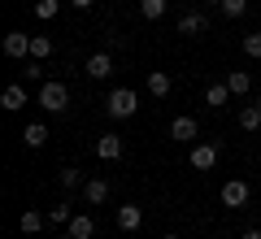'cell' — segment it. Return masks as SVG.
<instances>
[{
    "label": "cell",
    "mask_w": 261,
    "mask_h": 239,
    "mask_svg": "<svg viewBox=\"0 0 261 239\" xmlns=\"http://www.w3.org/2000/svg\"><path fill=\"white\" fill-rule=\"evenodd\" d=\"M135 109H140V96H135V87H113L109 100H105V113H109L113 122L135 118Z\"/></svg>",
    "instance_id": "6da1fadb"
},
{
    "label": "cell",
    "mask_w": 261,
    "mask_h": 239,
    "mask_svg": "<svg viewBox=\"0 0 261 239\" xmlns=\"http://www.w3.org/2000/svg\"><path fill=\"white\" fill-rule=\"evenodd\" d=\"M39 109L65 113V109H70V87L57 83V78H44V83H39Z\"/></svg>",
    "instance_id": "7a4b0ae2"
},
{
    "label": "cell",
    "mask_w": 261,
    "mask_h": 239,
    "mask_svg": "<svg viewBox=\"0 0 261 239\" xmlns=\"http://www.w3.org/2000/svg\"><path fill=\"white\" fill-rule=\"evenodd\" d=\"M187 161H192V170H214L218 166V144H192V152H187Z\"/></svg>",
    "instance_id": "3957f363"
},
{
    "label": "cell",
    "mask_w": 261,
    "mask_h": 239,
    "mask_svg": "<svg viewBox=\"0 0 261 239\" xmlns=\"http://www.w3.org/2000/svg\"><path fill=\"white\" fill-rule=\"evenodd\" d=\"M83 74L92 78V83H105V78L113 74V57L109 52H92V57H87V65H83Z\"/></svg>",
    "instance_id": "277c9868"
},
{
    "label": "cell",
    "mask_w": 261,
    "mask_h": 239,
    "mask_svg": "<svg viewBox=\"0 0 261 239\" xmlns=\"http://www.w3.org/2000/svg\"><path fill=\"white\" fill-rule=\"evenodd\" d=\"M5 57H13V61H27L31 57V35L27 31H9L5 35Z\"/></svg>",
    "instance_id": "5b68a950"
},
{
    "label": "cell",
    "mask_w": 261,
    "mask_h": 239,
    "mask_svg": "<svg viewBox=\"0 0 261 239\" xmlns=\"http://www.w3.org/2000/svg\"><path fill=\"white\" fill-rule=\"evenodd\" d=\"M170 139H178V144H200V126H196V118H174V122H170Z\"/></svg>",
    "instance_id": "8992f818"
},
{
    "label": "cell",
    "mask_w": 261,
    "mask_h": 239,
    "mask_svg": "<svg viewBox=\"0 0 261 239\" xmlns=\"http://www.w3.org/2000/svg\"><path fill=\"white\" fill-rule=\"evenodd\" d=\"M222 204L226 209H244V204H248V183H244V178L222 183Z\"/></svg>",
    "instance_id": "52a82bcc"
},
{
    "label": "cell",
    "mask_w": 261,
    "mask_h": 239,
    "mask_svg": "<svg viewBox=\"0 0 261 239\" xmlns=\"http://www.w3.org/2000/svg\"><path fill=\"white\" fill-rule=\"evenodd\" d=\"M209 31V18H205V9H192V13H183V18H178V35H205Z\"/></svg>",
    "instance_id": "ba28073f"
},
{
    "label": "cell",
    "mask_w": 261,
    "mask_h": 239,
    "mask_svg": "<svg viewBox=\"0 0 261 239\" xmlns=\"http://www.w3.org/2000/svg\"><path fill=\"white\" fill-rule=\"evenodd\" d=\"M0 109H5V113L27 109V87H22V83H9L5 92H0Z\"/></svg>",
    "instance_id": "9c48e42d"
},
{
    "label": "cell",
    "mask_w": 261,
    "mask_h": 239,
    "mask_svg": "<svg viewBox=\"0 0 261 239\" xmlns=\"http://www.w3.org/2000/svg\"><path fill=\"white\" fill-rule=\"evenodd\" d=\"M222 83L231 87V96H235V100H244V96L252 92V74H248V70H231V74L222 78Z\"/></svg>",
    "instance_id": "30bf717a"
},
{
    "label": "cell",
    "mask_w": 261,
    "mask_h": 239,
    "mask_svg": "<svg viewBox=\"0 0 261 239\" xmlns=\"http://www.w3.org/2000/svg\"><path fill=\"white\" fill-rule=\"evenodd\" d=\"M96 156H100V161H118V156H122V135H113V130L100 135V139H96Z\"/></svg>",
    "instance_id": "8fae6325"
},
{
    "label": "cell",
    "mask_w": 261,
    "mask_h": 239,
    "mask_svg": "<svg viewBox=\"0 0 261 239\" xmlns=\"http://www.w3.org/2000/svg\"><path fill=\"white\" fill-rule=\"evenodd\" d=\"M170 87H174V78H170L166 70H148V96H157V100H166Z\"/></svg>",
    "instance_id": "7c38bea8"
},
{
    "label": "cell",
    "mask_w": 261,
    "mask_h": 239,
    "mask_svg": "<svg viewBox=\"0 0 261 239\" xmlns=\"http://www.w3.org/2000/svg\"><path fill=\"white\" fill-rule=\"evenodd\" d=\"M44 226H48V213H39V209H27V213L18 218V230H22V235H39Z\"/></svg>",
    "instance_id": "4fadbf2b"
},
{
    "label": "cell",
    "mask_w": 261,
    "mask_h": 239,
    "mask_svg": "<svg viewBox=\"0 0 261 239\" xmlns=\"http://www.w3.org/2000/svg\"><path fill=\"white\" fill-rule=\"evenodd\" d=\"M65 230H70L74 239H96V218L92 213H74V222H70Z\"/></svg>",
    "instance_id": "5bb4252c"
},
{
    "label": "cell",
    "mask_w": 261,
    "mask_h": 239,
    "mask_svg": "<svg viewBox=\"0 0 261 239\" xmlns=\"http://www.w3.org/2000/svg\"><path fill=\"white\" fill-rule=\"evenodd\" d=\"M231 100H235V96H231V87H226V83H214V87H205V104H209V109H226Z\"/></svg>",
    "instance_id": "9a60e30c"
},
{
    "label": "cell",
    "mask_w": 261,
    "mask_h": 239,
    "mask_svg": "<svg viewBox=\"0 0 261 239\" xmlns=\"http://www.w3.org/2000/svg\"><path fill=\"white\" fill-rule=\"evenodd\" d=\"M83 200L87 204H105L109 200V183H105V178H87L83 183Z\"/></svg>",
    "instance_id": "2e32d148"
},
{
    "label": "cell",
    "mask_w": 261,
    "mask_h": 239,
    "mask_svg": "<svg viewBox=\"0 0 261 239\" xmlns=\"http://www.w3.org/2000/svg\"><path fill=\"white\" fill-rule=\"evenodd\" d=\"M22 144H27V148H44V144H48V126H44V122H27Z\"/></svg>",
    "instance_id": "e0dca14e"
},
{
    "label": "cell",
    "mask_w": 261,
    "mask_h": 239,
    "mask_svg": "<svg viewBox=\"0 0 261 239\" xmlns=\"http://www.w3.org/2000/svg\"><path fill=\"white\" fill-rule=\"evenodd\" d=\"M70 222H74V204L70 200H61V204L48 209V226H70Z\"/></svg>",
    "instance_id": "ac0fdd59"
},
{
    "label": "cell",
    "mask_w": 261,
    "mask_h": 239,
    "mask_svg": "<svg viewBox=\"0 0 261 239\" xmlns=\"http://www.w3.org/2000/svg\"><path fill=\"white\" fill-rule=\"evenodd\" d=\"M140 222H144L140 204H122V209H118V226L122 230H140Z\"/></svg>",
    "instance_id": "d6986e66"
},
{
    "label": "cell",
    "mask_w": 261,
    "mask_h": 239,
    "mask_svg": "<svg viewBox=\"0 0 261 239\" xmlns=\"http://www.w3.org/2000/svg\"><path fill=\"white\" fill-rule=\"evenodd\" d=\"M240 126H244V130H257V126H261V104H257V100L240 109Z\"/></svg>",
    "instance_id": "ffe728a7"
},
{
    "label": "cell",
    "mask_w": 261,
    "mask_h": 239,
    "mask_svg": "<svg viewBox=\"0 0 261 239\" xmlns=\"http://www.w3.org/2000/svg\"><path fill=\"white\" fill-rule=\"evenodd\" d=\"M166 5H170V0H140V13L148 22H161V18H166Z\"/></svg>",
    "instance_id": "44dd1931"
},
{
    "label": "cell",
    "mask_w": 261,
    "mask_h": 239,
    "mask_svg": "<svg viewBox=\"0 0 261 239\" xmlns=\"http://www.w3.org/2000/svg\"><path fill=\"white\" fill-rule=\"evenodd\" d=\"M61 13V0H35V18L39 22H53Z\"/></svg>",
    "instance_id": "7402d4cb"
},
{
    "label": "cell",
    "mask_w": 261,
    "mask_h": 239,
    "mask_svg": "<svg viewBox=\"0 0 261 239\" xmlns=\"http://www.w3.org/2000/svg\"><path fill=\"white\" fill-rule=\"evenodd\" d=\"M48 52H53V39L48 35H31V61H44Z\"/></svg>",
    "instance_id": "603a6c76"
},
{
    "label": "cell",
    "mask_w": 261,
    "mask_h": 239,
    "mask_svg": "<svg viewBox=\"0 0 261 239\" xmlns=\"http://www.w3.org/2000/svg\"><path fill=\"white\" fill-rule=\"evenodd\" d=\"M87 183V178H83V170H74V166H70V170H61V187H65V192H74V187H83Z\"/></svg>",
    "instance_id": "cb8c5ba5"
},
{
    "label": "cell",
    "mask_w": 261,
    "mask_h": 239,
    "mask_svg": "<svg viewBox=\"0 0 261 239\" xmlns=\"http://www.w3.org/2000/svg\"><path fill=\"white\" fill-rule=\"evenodd\" d=\"M222 13L226 18H244L248 13V0H222Z\"/></svg>",
    "instance_id": "d4e9b609"
},
{
    "label": "cell",
    "mask_w": 261,
    "mask_h": 239,
    "mask_svg": "<svg viewBox=\"0 0 261 239\" xmlns=\"http://www.w3.org/2000/svg\"><path fill=\"white\" fill-rule=\"evenodd\" d=\"M244 52H248L252 61L261 57V31H252V35H244Z\"/></svg>",
    "instance_id": "484cf974"
},
{
    "label": "cell",
    "mask_w": 261,
    "mask_h": 239,
    "mask_svg": "<svg viewBox=\"0 0 261 239\" xmlns=\"http://www.w3.org/2000/svg\"><path fill=\"white\" fill-rule=\"evenodd\" d=\"M27 78H31V83H44V65L31 61V65H27Z\"/></svg>",
    "instance_id": "4316f807"
},
{
    "label": "cell",
    "mask_w": 261,
    "mask_h": 239,
    "mask_svg": "<svg viewBox=\"0 0 261 239\" xmlns=\"http://www.w3.org/2000/svg\"><path fill=\"white\" fill-rule=\"evenodd\" d=\"M240 239H261V226H252V230H244Z\"/></svg>",
    "instance_id": "83f0119b"
},
{
    "label": "cell",
    "mask_w": 261,
    "mask_h": 239,
    "mask_svg": "<svg viewBox=\"0 0 261 239\" xmlns=\"http://www.w3.org/2000/svg\"><path fill=\"white\" fill-rule=\"evenodd\" d=\"M200 9H222V0H200Z\"/></svg>",
    "instance_id": "f1b7e54d"
},
{
    "label": "cell",
    "mask_w": 261,
    "mask_h": 239,
    "mask_svg": "<svg viewBox=\"0 0 261 239\" xmlns=\"http://www.w3.org/2000/svg\"><path fill=\"white\" fill-rule=\"evenodd\" d=\"M70 5H74V9H92L96 0H70Z\"/></svg>",
    "instance_id": "f546056e"
},
{
    "label": "cell",
    "mask_w": 261,
    "mask_h": 239,
    "mask_svg": "<svg viewBox=\"0 0 261 239\" xmlns=\"http://www.w3.org/2000/svg\"><path fill=\"white\" fill-rule=\"evenodd\" d=\"M57 239H74V235H70V230H65V235H57Z\"/></svg>",
    "instance_id": "4dcf8cb0"
},
{
    "label": "cell",
    "mask_w": 261,
    "mask_h": 239,
    "mask_svg": "<svg viewBox=\"0 0 261 239\" xmlns=\"http://www.w3.org/2000/svg\"><path fill=\"white\" fill-rule=\"evenodd\" d=\"M161 239H183V235H161Z\"/></svg>",
    "instance_id": "1f68e13d"
},
{
    "label": "cell",
    "mask_w": 261,
    "mask_h": 239,
    "mask_svg": "<svg viewBox=\"0 0 261 239\" xmlns=\"http://www.w3.org/2000/svg\"><path fill=\"white\" fill-rule=\"evenodd\" d=\"M257 104H261V96H257Z\"/></svg>",
    "instance_id": "d6a6232c"
}]
</instances>
